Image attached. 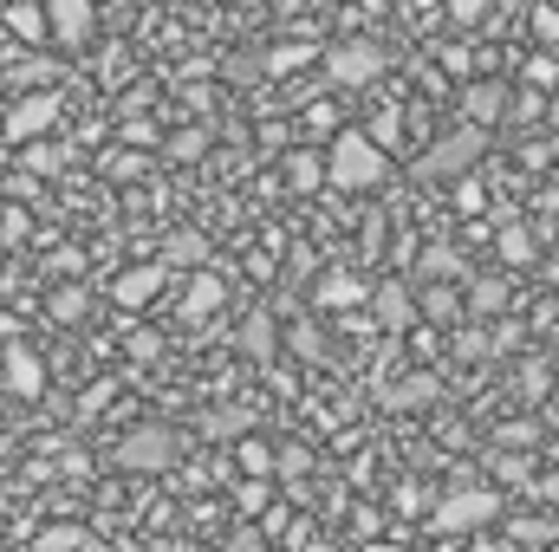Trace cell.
Listing matches in <instances>:
<instances>
[{
    "instance_id": "obj_1",
    "label": "cell",
    "mask_w": 559,
    "mask_h": 552,
    "mask_svg": "<svg viewBox=\"0 0 559 552\" xmlns=\"http://www.w3.org/2000/svg\"><path fill=\"white\" fill-rule=\"evenodd\" d=\"M384 176H391V156L365 137V131H338V137H332V149H325V182H332V189L365 195V189H378Z\"/></svg>"
},
{
    "instance_id": "obj_2",
    "label": "cell",
    "mask_w": 559,
    "mask_h": 552,
    "mask_svg": "<svg viewBox=\"0 0 559 552\" xmlns=\"http://www.w3.org/2000/svg\"><path fill=\"white\" fill-rule=\"evenodd\" d=\"M176 461H182V435L163 429V422H138L118 442V468H131V475H156V468H176Z\"/></svg>"
},
{
    "instance_id": "obj_3",
    "label": "cell",
    "mask_w": 559,
    "mask_h": 552,
    "mask_svg": "<svg viewBox=\"0 0 559 552\" xmlns=\"http://www.w3.org/2000/svg\"><path fill=\"white\" fill-rule=\"evenodd\" d=\"M384 46L378 39H338V46H325V79L338 85V92H358V85H371V79H384Z\"/></svg>"
},
{
    "instance_id": "obj_4",
    "label": "cell",
    "mask_w": 559,
    "mask_h": 552,
    "mask_svg": "<svg viewBox=\"0 0 559 552\" xmlns=\"http://www.w3.org/2000/svg\"><path fill=\"white\" fill-rule=\"evenodd\" d=\"M488 156V131H475V124H462V131H449V137L436 143L429 156L417 163V176H429V182H442V176H462V169H475Z\"/></svg>"
},
{
    "instance_id": "obj_5",
    "label": "cell",
    "mask_w": 559,
    "mask_h": 552,
    "mask_svg": "<svg viewBox=\"0 0 559 552\" xmlns=\"http://www.w3.org/2000/svg\"><path fill=\"white\" fill-rule=\"evenodd\" d=\"M495 514H501L495 488H455L436 501V533H468V527H488Z\"/></svg>"
},
{
    "instance_id": "obj_6",
    "label": "cell",
    "mask_w": 559,
    "mask_h": 552,
    "mask_svg": "<svg viewBox=\"0 0 559 552\" xmlns=\"http://www.w3.org/2000/svg\"><path fill=\"white\" fill-rule=\"evenodd\" d=\"M52 124H59V98L52 92H20L13 111H7V137L13 143H39Z\"/></svg>"
},
{
    "instance_id": "obj_7",
    "label": "cell",
    "mask_w": 559,
    "mask_h": 552,
    "mask_svg": "<svg viewBox=\"0 0 559 552\" xmlns=\"http://www.w3.org/2000/svg\"><path fill=\"white\" fill-rule=\"evenodd\" d=\"M0 384L13 391V397H39L46 391V364H39V351L33 345H0Z\"/></svg>"
},
{
    "instance_id": "obj_8",
    "label": "cell",
    "mask_w": 559,
    "mask_h": 552,
    "mask_svg": "<svg viewBox=\"0 0 559 552\" xmlns=\"http://www.w3.org/2000/svg\"><path fill=\"white\" fill-rule=\"evenodd\" d=\"M92 26H98V7L92 0H46V33L59 46H85Z\"/></svg>"
},
{
    "instance_id": "obj_9",
    "label": "cell",
    "mask_w": 559,
    "mask_h": 552,
    "mask_svg": "<svg viewBox=\"0 0 559 552\" xmlns=\"http://www.w3.org/2000/svg\"><path fill=\"white\" fill-rule=\"evenodd\" d=\"M163 279H169V267L156 261V267H124V274L111 279V299L124 305V312H143L156 292H163Z\"/></svg>"
},
{
    "instance_id": "obj_10",
    "label": "cell",
    "mask_w": 559,
    "mask_h": 552,
    "mask_svg": "<svg viewBox=\"0 0 559 552\" xmlns=\"http://www.w3.org/2000/svg\"><path fill=\"white\" fill-rule=\"evenodd\" d=\"M411 312H417V286H404V279H384V286H371V319H378L384 332L411 325Z\"/></svg>"
},
{
    "instance_id": "obj_11",
    "label": "cell",
    "mask_w": 559,
    "mask_h": 552,
    "mask_svg": "<svg viewBox=\"0 0 559 552\" xmlns=\"http://www.w3.org/2000/svg\"><path fill=\"white\" fill-rule=\"evenodd\" d=\"M462 111H468L475 131H488V124L508 111V85H495V79H488V85H468V92H462Z\"/></svg>"
},
{
    "instance_id": "obj_12",
    "label": "cell",
    "mask_w": 559,
    "mask_h": 552,
    "mask_svg": "<svg viewBox=\"0 0 559 552\" xmlns=\"http://www.w3.org/2000/svg\"><path fill=\"white\" fill-rule=\"evenodd\" d=\"M365 292H371V286L358 274H325L319 279V305H325V312H345V305H358Z\"/></svg>"
},
{
    "instance_id": "obj_13",
    "label": "cell",
    "mask_w": 559,
    "mask_h": 552,
    "mask_svg": "<svg viewBox=\"0 0 559 552\" xmlns=\"http://www.w3.org/2000/svg\"><path fill=\"white\" fill-rule=\"evenodd\" d=\"M209 261V241L195 235V228H176L169 241H163V267H202Z\"/></svg>"
},
{
    "instance_id": "obj_14",
    "label": "cell",
    "mask_w": 559,
    "mask_h": 552,
    "mask_svg": "<svg viewBox=\"0 0 559 552\" xmlns=\"http://www.w3.org/2000/svg\"><path fill=\"white\" fill-rule=\"evenodd\" d=\"M384 404H391V410H423V404H436V377H423V371L417 377H404Z\"/></svg>"
},
{
    "instance_id": "obj_15",
    "label": "cell",
    "mask_w": 559,
    "mask_h": 552,
    "mask_svg": "<svg viewBox=\"0 0 559 552\" xmlns=\"http://www.w3.org/2000/svg\"><path fill=\"white\" fill-rule=\"evenodd\" d=\"M215 305H222V279H195V286H189V299H182V312H189V319H202V312H215Z\"/></svg>"
},
{
    "instance_id": "obj_16",
    "label": "cell",
    "mask_w": 559,
    "mask_h": 552,
    "mask_svg": "<svg viewBox=\"0 0 559 552\" xmlns=\"http://www.w3.org/2000/svg\"><path fill=\"white\" fill-rule=\"evenodd\" d=\"M7 26H13L20 39H46V7H13Z\"/></svg>"
},
{
    "instance_id": "obj_17",
    "label": "cell",
    "mask_w": 559,
    "mask_h": 552,
    "mask_svg": "<svg viewBox=\"0 0 559 552\" xmlns=\"http://www.w3.org/2000/svg\"><path fill=\"white\" fill-rule=\"evenodd\" d=\"M85 305H92V299H85L79 286H59V292H52V319H59V325H72V319H85Z\"/></svg>"
},
{
    "instance_id": "obj_18",
    "label": "cell",
    "mask_w": 559,
    "mask_h": 552,
    "mask_svg": "<svg viewBox=\"0 0 559 552\" xmlns=\"http://www.w3.org/2000/svg\"><path fill=\"white\" fill-rule=\"evenodd\" d=\"M169 156H176V163L209 156V131H202V124H195V131H176V137H169Z\"/></svg>"
},
{
    "instance_id": "obj_19",
    "label": "cell",
    "mask_w": 559,
    "mask_h": 552,
    "mask_svg": "<svg viewBox=\"0 0 559 552\" xmlns=\"http://www.w3.org/2000/svg\"><path fill=\"white\" fill-rule=\"evenodd\" d=\"M59 163H66V149H59V143H26V169H33V176H52Z\"/></svg>"
},
{
    "instance_id": "obj_20",
    "label": "cell",
    "mask_w": 559,
    "mask_h": 552,
    "mask_svg": "<svg viewBox=\"0 0 559 552\" xmlns=\"http://www.w3.org/2000/svg\"><path fill=\"white\" fill-rule=\"evenodd\" d=\"M235 455H241V468H248V475H267V468H274V448H267V442H254V435H248Z\"/></svg>"
},
{
    "instance_id": "obj_21",
    "label": "cell",
    "mask_w": 559,
    "mask_h": 552,
    "mask_svg": "<svg viewBox=\"0 0 559 552\" xmlns=\"http://www.w3.org/2000/svg\"><path fill=\"white\" fill-rule=\"evenodd\" d=\"M534 39H540L547 52H554V46H559V7H547V0L534 7Z\"/></svg>"
},
{
    "instance_id": "obj_22",
    "label": "cell",
    "mask_w": 559,
    "mask_h": 552,
    "mask_svg": "<svg viewBox=\"0 0 559 552\" xmlns=\"http://www.w3.org/2000/svg\"><path fill=\"white\" fill-rule=\"evenodd\" d=\"M286 169H293V182H299V189H319V182H325V163H319V156H293Z\"/></svg>"
},
{
    "instance_id": "obj_23",
    "label": "cell",
    "mask_w": 559,
    "mask_h": 552,
    "mask_svg": "<svg viewBox=\"0 0 559 552\" xmlns=\"http://www.w3.org/2000/svg\"><path fill=\"white\" fill-rule=\"evenodd\" d=\"M508 305V286L501 279H475V312H501Z\"/></svg>"
},
{
    "instance_id": "obj_24",
    "label": "cell",
    "mask_w": 559,
    "mask_h": 552,
    "mask_svg": "<svg viewBox=\"0 0 559 552\" xmlns=\"http://www.w3.org/2000/svg\"><path fill=\"white\" fill-rule=\"evenodd\" d=\"M423 274H462V254L455 248H429L423 254Z\"/></svg>"
},
{
    "instance_id": "obj_25",
    "label": "cell",
    "mask_w": 559,
    "mask_h": 552,
    "mask_svg": "<svg viewBox=\"0 0 559 552\" xmlns=\"http://www.w3.org/2000/svg\"><path fill=\"white\" fill-rule=\"evenodd\" d=\"M527 85H540V92H554V85H559V65L547 59V52H540V59L527 65Z\"/></svg>"
},
{
    "instance_id": "obj_26",
    "label": "cell",
    "mask_w": 559,
    "mask_h": 552,
    "mask_svg": "<svg viewBox=\"0 0 559 552\" xmlns=\"http://www.w3.org/2000/svg\"><path fill=\"white\" fill-rule=\"evenodd\" d=\"M248 351H254V358H267V351H274V325H267V319H254V325H248Z\"/></svg>"
},
{
    "instance_id": "obj_27",
    "label": "cell",
    "mask_w": 559,
    "mask_h": 552,
    "mask_svg": "<svg viewBox=\"0 0 559 552\" xmlns=\"http://www.w3.org/2000/svg\"><path fill=\"white\" fill-rule=\"evenodd\" d=\"M13 79H20V85H33V92H39V85H46V79H52V65H39V59H26V65H13Z\"/></svg>"
},
{
    "instance_id": "obj_28",
    "label": "cell",
    "mask_w": 559,
    "mask_h": 552,
    "mask_svg": "<svg viewBox=\"0 0 559 552\" xmlns=\"http://www.w3.org/2000/svg\"><path fill=\"white\" fill-rule=\"evenodd\" d=\"M0 241H26V215H20V208L0 215Z\"/></svg>"
},
{
    "instance_id": "obj_29",
    "label": "cell",
    "mask_w": 559,
    "mask_h": 552,
    "mask_svg": "<svg viewBox=\"0 0 559 552\" xmlns=\"http://www.w3.org/2000/svg\"><path fill=\"white\" fill-rule=\"evenodd\" d=\"M222 552H267L261 547V533H254V527H241V533H228V547Z\"/></svg>"
},
{
    "instance_id": "obj_30",
    "label": "cell",
    "mask_w": 559,
    "mask_h": 552,
    "mask_svg": "<svg viewBox=\"0 0 559 552\" xmlns=\"http://www.w3.org/2000/svg\"><path fill=\"white\" fill-rule=\"evenodd\" d=\"M274 468H280V475H306V448H280Z\"/></svg>"
},
{
    "instance_id": "obj_31",
    "label": "cell",
    "mask_w": 559,
    "mask_h": 552,
    "mask_svg": "<svg viewBox=\"0 0 559 552\" xmlns=\"http://www.w3.org/2000/svg\"><path fill=\"white\" fill-rule=\"evenodd\" d=\"M423 312H436V319H449V312H455V292H423Z\"/></svg>"
},
{
    "instance_id": "obj_32",
    "label": "cell",
    "mask_w": 559,
    "mask_h": 552,
    "mask_svg": "<svg viewBox=\"0 0 559 552\" xmlns=\"http://www.w3.org/2000/svg\"><path fill=\"white\" fill-rule=\"evenodd\" d=\"M481 7H488V0H449V13H455L462 26H475V20H481Z\"/></svg>"
},
{
    "instance_id": "obj_33",
    "label": "cell",
    "mask_w": 559,
    "mask_h": 552,
    "mask_svg": "<svg viewBox=\"0 0 559 552\" xmlns=\"http://www.w3.org/2000/svg\"><path fill=\"white\" fill-rule=\"evenodd\" d=\"M501 254H508V261H527V254H534V241H521V235H508V241H501Z\"/></svg>"
},
{
    "instance_id": "obj_34",
    "label": "cell",
    "mask_w": 559,
    "mask_h": 552,
    "mask_svg": "<svg viewBox=\"0 0 559 552\" xmlns=\"http://www.w3.org/2000/svg\"><path fill=\"white\" fill-rule=\"evenodd\" d=\"M299 552H332V547H325V540H306V547H299Z\"/></svg>"
}]
</instances>
